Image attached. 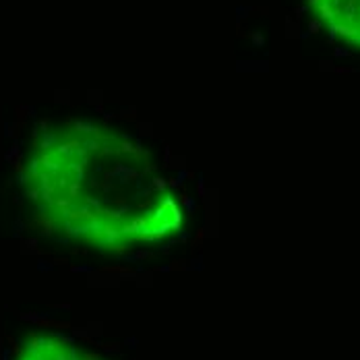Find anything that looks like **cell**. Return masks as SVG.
Instances as JSON below:
<instances>
[{
    "label": "cell",
    "mask_w": 360,
    "mask_h": 360,
    "mask_svg": "<svg viewBox=\"0 0 360 360\" xmlns=\"http://www.w3.org/2000/svg\"><path fill=\"white\" fill-rule=\"evenodd\" d=\"M21 188L50 236L102 252L164 245L184 224L179 195L149 149L87 120L37 133Z\"/></svg>",
    "instance_id": "1"
},
{
    "label": "cell",
    "mask_w": 360,
    "mask_h": 360,
    "mask_svg": "<svg viewBox=\"0 0 360 360\" xmlns=\"http://www.w3.org/2000/svg\"><path fill=\"white\" fill-rule=\"evenodd\" d=\"M309 6L331 36L360 48V0H309Z\"/></svg>",
    "instance_id": "2"
},
{
    "label": "cell",
    "mask_w": 360,
    "mask_h": 360,
    "mask_svg": "<svg viewBox=\"0 0 360 360\" xmlns=\"http://www.w3.org/2000/svg\"><path fill=\"white\" fill-rule=\"evenodd\" d=\"M17 360H106L104 356L85 350L75 340L58 333L32 335L19 350Z\"/></svg>",
    "instance_id": "3"
}]
</instances>
